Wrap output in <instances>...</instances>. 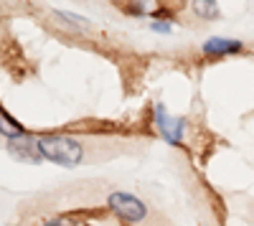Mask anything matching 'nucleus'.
Instances as JSON below:
<instances>
[{
  "mask_svg": "<svg viewBox=\"0 0 254 226\" xmlns=\"http://www.w3.org/2000/svg\"><path fill=\"white\" fill-rule=\"evenodd\" d=\"M155 122H158V130L163 132V137L171 142V145H178L181 137H183V119L171 122L165 107H163V105H155Z\"/></svg>",
  "mask_w": 254,
  "mask_h": 226,
  "instance_id": "obj_3",
  "label": "nucleus"
},
{
  "mask_svg": "<svg viewBox=\"0 0 254 226\" xmlns=\"http://www.w3.org/2000/svg\"><path fill=\"white\" fill-rule=\"evenodd\" d=\"M36 150L41 158H46L56 166H76V163L84 158V150L81 145L74 140V137H66V135H46V137H38L36 140Z\"/></svg>",
  "mask_w": 254,
  "mask_h": 226,
  "instance_id": "obj_1",
  "label": "nucleus"
},
{
  "mask_svg": "<svg viewBox=\"0 0 254 226\" xmlns=\"http://www.w3.org/2000/svg\"><path fill=\"white\" fill-rule=\"evenodd\" d=\"M153 31H163V33H168V31H171V26H168V23H153Z\"/></svg>",
  "mask_w": 254,
  "mask_h": 226,
  "instance_id": "obj_8",
  "label": "nucleus"
},
{
  "mask_svg": "<svg viewBox=\"0 0 254 226\" xmlns=\"http://www.w3.org/2000/svg\"><path fill=\"white\" fill-rule=\"evenodd\" d=\"M41 226H71L66 219H49V221H44Z\"/></svg>",
  "mask_w": 254,
  "mask_h": 226,
  "instance_id": "obj_7",
  "label": "nucleus"
},
{
  "mask_svg": "<svg viewBox=\"0 0 254 226\" xmlns=\"http://www.w3.org/2000/svg\"><path fill=\"white\" fill-rule=\"evenodd\" d=\"M0 132H3L5 137H10V140H20V137H26L23 127H20L18 122H13L10 117H5L3 112H0Z\"/></svg>",
  "mask_w": 254,
  "mask_h": 226,
  "instance_id": "obj_5",
  "label": "nucleus"
},
{
  "mask_svg": "<svg viewBox=\"0 0 254 226\" xmlns=\"http://www.w3.org/2000/svg\"><path fill=\"white\" fill-rule=\"evenodd\" d=\"M107 203H110V209L117 214V216H122L125 221H142L145 216H147V209H145V203L142 201H137L132 193H122V191H115L110 198H107Z\"/></svg>",
  "mask_w": 254,
  "mask_h": 226,
  "instance_id": "obj_2",
  "label": "nucleus"
},
{
  "mask_svg": "<svg viewBox=\"0 0 254 226\" xmlns=\"http://www.w3.org/2000/svg\"><path fill=\"white\" fill-rule=\"evenodd\" d=\"M244 46L242 41H234V38H208L203 44V54L208 56H229V54H239Z\"/></svg>",
  "mask_w": 254,
  "mask_h": 226,
  "instance_id": "obj_4",
  "label": "nucleus"
},
{
  "mask_svg": "<svg viewBox=\"0 0 254 226\" xmlns=\"http://www.w3.org/2000/svg\"><path fill=\"white\" fill-rule=\"evenodd\" d=\"M193 10L201 18H216V0H193Z\"/></svg>",
  "mask_w": 254,
  "mask_h": 226,
  "instance_id": "obj_6",
  "label": "nucleus"
}]
</instances>
